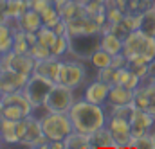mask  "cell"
<instances>
[{"instance_id": "obj_1", "label": "cell", "mask_w": 155, "mask_h": 149, "mask_svg": "<svg viewBox=\"0 0 155 149\" xmlns=\"http://www.w3.org/2000/svg\"><path fill=\"white\" fill-rule=\"evenodd\" d=\"M69 117L72 120L74 129L81 131V133H88L92 135L94 131H97L99 128L107 126V113L103 104H94L88 101H76L69 112Z\"/></svg>"}, {"instance_id": "obj_2", "label": "cell", "mask_w": 155, "mask_h": 149, "mask_svg": "<svg viewBox=\"0 0 155 149\" xmlns=\"http://www.w3.org/2000/svg\"><path fill=\"white\" fill-rule=\"evenodd\" d=\"M123 54L128 59H132L135 56H144L148 61H153L155 59V36L144 34L141 29L132 31L128 36L124 38Z\"/></svg>"}, {"instance_id": "obj_3", "label": "cell", "mask_w": 155, "mask_h": 149, "mask_svg": "<svg viewBox=\"0 0 155 149\" xmlns=\"http://www.w3.org/2000/svg\"><path fill=\"white\" fill-rule=\"evenodd\" d=\"M40 120H41L43 133L49 140H65L74 131V126H72L69 113L47 112Z\"/></svg>"}, {"instance_id": "obj_4", "label": "cell", "mask_w": 155, "mask_h": 149, "mask_svg": "<svg viewBox=\"0 0 155 149\" xmlns=\"http://www.w3.org/2000/svg\"><path fill=\"white\" fill-rule=\"evenodd\" d=\"M74 103H76L74 88L56 83L52 86V90L49 92L45 103H43V110L45 112H54V113H69Z\"/></svg>"}, {"instance_id": "obj_5", "label": "cell", "mask_w": 155, "mask_h": 149, "mask_svg": "<svg viewBox=\"0 0 155 149\" xmlns=\"http://www.w3.org/2000/svg\"><path fill=\"white\" fill-rule=\"evenodd\" d=\"M54 84H56L54 81H51L49 77H45L41 74L33 72L29 75V79H27V83L24 86V94L31 101L35 110L43 108V103H45V99H47V95H49V92L52 90Z\"/></svg>"}, {"instance_id": "obj_6", "label": "cell", "mask_w": 155, "mask_h": 149, "mask_svg": "<svg viewBox=\"0 0 155 149\" xmlns=\"http://www.w3.org/2000/svg\"><path fill=\"white\" fill-rule=\"evenodd\" d=\"M101 47V34H87V36L71 38L69 54L78 59H90L92 54Z\"/></svg>"}, {"instance_id": "obj_7", "label": "cell", "mask_w": 155, "mask_h": 149, "mask_svg": "<svg viewBox=\"0 0 155 149\" xmlns=\"http://www.w3.org/2000/svg\"><path fill=\"white\" fill-rule=\"evenodd\" d=\"M85 79H87V70L79 61H61L56 83L67 84V86L76 90L78 86H81L85 83Z\"/></svg>"}, {"instance_id": "obj_8", "label": "cell", "mask_w": 155, "mask_h": 149, "mask_svg": "<svg viewBox=\"0 0 155 149\" xmlns=\"http://www.w3.org/2000/svg\"><path fill=\"white\" fill-rule=\"evenodd\" d=\"M35 65L36 59L29 54H16V52H7L0 56V68H7V70H15L20 74L31 75L35 72Z\"/></svg>"}, {"instance_id": "obj_9", "label": "cell", "mask_w": 155, "mask_h": 149, "mask_svg": "<svg viewBox=\"0 0 155 149\" xmlns=\"http://www.w3.org/2000/svg\"><path fill=\"white\" fill-rule=\"evenodd\" d=\"M20 146L24 147H41V149H49V138L43 133L41 128V120L36 119L35 115L27 117V129L24 138L20 140Z\"/></svg>"}, {"instance_id": "obj_10", "label": "cell", "mask_w": 155, "mask_h": 149, "mask_svg": "<svg viewBox=\"0 0 155 149\" xmlns=\"http://www.w3.org/2000/svg\"><path fill=\"white\" fill-rule=\"evenodd\" d=\"M67 34H69V38L87 36V34H101V27L87 13V14H81V16L67 22Z\"/></svg>"}, {"instance_id": "obj_11", "label": "cell", "mask_w": 155, "mask_h": 149, "mask_svg": "<svg viewBox=\"0 0 155 149\" xmlns=\"http://www.w3.org/2000/svg\"><path fill=\"white\" fill-rule=\"evenodd\" d=\"M107 128L112 131L117 147H128V142L132 140V126H130V120L116 117V115H108Z\"/></svg>"}, {"instance_id": "obj_12", "label": "cell", "mask_w": 155, "mask_h": 149, "mask_svg": "<svg viewBox=\"0 0 155 149\" xmlns=\"http://www.w3.org/2000/svg\"><path fill=\"white\" fill-rule=\"evenodd\" d=\"M27 79H29L27 74H20V72H15V70L2 68V72H0V94L24 90Z\"/></svg>"}, {"instance_id": "obj_13", "label": "cell", "mask_w": 155, "mask_h": 149, "mask_svg": "<svg viewBox=\"0 0 155 149\" xmlns=\"http://www.w3.org/2000/svg\"><path fill=\"white\" fill-rule=\"evenodd\" d=\"M110 84L99 79H94L92 83L87 84L85 92H83V99L94 104H105L108 103V94H110Z\"/></svg>"}, {"instance_id": "obj_14", "label": "cell", "mask_w": 155, "mask_h": 149, "mask_svg": "<svg viewBox=\"0 0 155 149\" xmlns=\"http://www.w3.org/2000/svg\"><path fill=\"white\" fill-rule=\"evenodd\" d=\"M130 126H132V137H141L150 133V129L155 126V117L148 110H139L135 108V112L130 119Z\"/></svg>"}, {"instance_id": "obj_15", "label": "cell", "mask_w": 155, "mask_h": 149, "mask_svg": "<svg viewBox=\"0 0 155 149\" xmlns=\"http://www.w3.org/2000/svg\"><path fill=\"white\" fill-rule=\"evenodd\" d=\"M61 58H56V56H51V58H45V59H40L35 65V72L41 74L45 77H49L51 81H58V74H60V67H61Z\"/></svg>"}, {"instance_id": "obj_16", "label": "cell", "mask_w": 155, "mask_h": 149, "mask_svg": "<svg viewBox=\"0 0 155 149\" xmlns=\"http://www.w3.org/2000/svg\"><path fill=\"white\" fill-rule=\"evenodd\" d=\"M153 97H155V84H152L150 81H143L134 90V104L139 110H146Z\"/></svg>"}, {"instance_id": "obj_17", "label": "cell", "mask_w": 155, "mask_h": 149, "mask_svg": "<svg viewBox=\"0 0 155 149\" xmlns=\"http://www.w3.org/2000/svg\"><path fill=\"white\" fill-rule=\"evenodd\" d=\"M134 103V90L126 88L124 84H114L108 94V104L110 106H121Z\"/></svg>"}, {"instance_id": "obj_18", "label": "cell", "mask_w": 155, "mask_h": 149, "mask_svg": "<svg viewBox=\"0 0 155 149\" xmlns=\"http://www.w3.org/2000/svg\"><path fill=\"white\" fill-rule=\"evenodd\" d=\"M18 22H20V29L25 31V33H38L40 29L43 27L41 14H40L38 11H35V9L25 11V13L18 18Z\"/></svg>"}, {"instance_id": "obj_19", "label": "cell", "mask_w": 155, "mask_h": 149, "mask_svg": "<svg viewBox=\"0 0 155 149\" xmlns=\"http://www.w3.org/2000/svg\"><path fill=\"white\" fill-rule=\"evenodd\" d=\"M0 142L5 144H20V137H18V122L16 120H9L4 119L0 124Z\"/></svg>"}, {"instance_id": "obj_20", "label": "cell", "mask_w": 155, "mask_h": 149, "mask_svg": "<svg viewBox=\"0 0 155 149\" xmlns=\"http://www.w3.org/2000/svg\"><path fill=\"white\" fill-rule=\"evenodd\" d=\"M90 140H92V147H117L116 138H114L112 131L107 126H103L97 131H94L90 135Z\"/></svg>"}, {"instance_id": "obj_21", "label": "cell", "mask_w": 155, "mask_h": 149, "mask_svg": "<svg viewBox=\"0 0 155 149\" xmlns=\"http://www.w3.org/2000/svg\"><path fill=\"white\" fill-rule=\"evenodd\" d=\"M65 149H92L90 135L74 129V131L65 138Z\"/></svg>"}, {"instance_id": "obj_22", "label": "cell", "mask_w": 155, "mask_h": 149, "mask_svg": "<svg viewBox=\"0 0 155 149\" xmlns=\"http://www.w3.org/2000/svg\"><path fill=\"white\" fill-rule=\"evenodd\" d=\"M123 45H124V40L123 38L116 36L114 33H107V34H101V49L107 50L108 54L116 56L119 52H123Z\"/></svg>"}, {"instance_id": "obj_23", "label": "cell", "mask_w": 155, "mask_h": 149, "mask_svg": "<svg viewBox=\"0 0 155 149\" xmlns=\"http://www.w3.org/2000/svg\"><path fill=\"white\" fill-rule=\"evenodd\" d=\"M15 41V31L7 24H0V56L13 50Z\"/></svg>"}, {"instance_id": "obj_24", "label": "cell", "mask_w": 155, "mask_h": 149, "mask_svg": "<svg viewBox=\"0 0 155 149\" xmlns=\"http://www.w3.org/2000/svg\"><path fill=\"white\" fill-rule=\"evenodd\" d=\"M29 9H31L29 0H7L5 2V11L9 18H20Z\"/></svg>"}, {"instance_id": "obj_25", "label": "cell", "mask_w": 155, "mask_h": 149, "mask_svg": "<svg viewBox=\"0 0 155 149\" xmlns=\"http://www.w3.org/2000/svg\"><path fill=\"white\" fill-rule=\"evenodd\" d=\"M141 31L148 36H155V5L152 4L143 11V22H141Z\"/></svg>"}, {"instance_id": "obj_26", "label": "cell", "mask_w": 155, "mask_h": 149, "mask_svg": "<svg viewBox=\"0 0 155 149\" xmlns=\"http://www.w3.org/2000/svg\"><path fill=\"white\" fill-rule=\"evenodd\" d=\"M31 50V43L27 40L25 31H16L15 33V41H13V52L16 54H29Z\"/></svg>"}, {"instance_id": "obj_27", "label": "cell", "mask_w": 155, "mask_h": 149, "mask_svg": "<svg viewBox=\"0 0 155 149\" xmlns=\"http://www.w3.org/2000/svg\"><path fill=\"white\" fill-rule=\"evenodd\" d=\"M36 34H38V41H36V43L47 47V49H52L54 41L58 40V34L54 33V29H52V27H47V25H43Z\"/></svg>"}, {"instance_id": "obj_28", "label": "cell", "mask_w": 155, "mask_h": 149, "mask_svg": "<svg viewBox=\"0 0 155 149\" xmlns=\"http://www.w3.org/2000/svg\"><path fill=\"white\" fill-rule=\"evenodd\" d=\"M112 54H108L107 50H103L101 47L92 54V58H90V63L96 67V68H105V67H110L112 65Z\"/></svg>"}, {"instance_id": "obj_29", "label": "cell", "mask_w": 155, "mask_h": 149, "mask_svg": "<svg viewBox=\"0 0 155 149\" xmlns=\"http://www.w3.org/2000/svg\"><path fill=\"white\" fill-rule=\"evenodd\" d=\"M41 14V20H43V25H47V27H54L60 20H61V14H60V11L56 9V5L52 4V5H49L45 11H41L40 13Z\"/></svg>"}, {"instance_id": "obj_30", "label": "cell", "mask_w": 155, "mask_h": 149, "mask_svg": "<svg viewBox=\"0 0 155 149\" xmlns=\"http://www.w3.org/2000/svg\"><path fill=\"white\" fill-rule=\"evenodd\" d=\"M69 49H71V38L69 36H58V40L54 41V45L51 49V52L56 58H63L65 54H69Z\"/></svg>"}, {"instance_id": "obj_31", "label": "cell", "mask_w": 155, "mask_h": 149, "mask_svg": "<svg viewBox=\"0 0 155 149\" xmlns=\"http://www.w3.org/2000/svg\"><path fill=\"white\" fill-rule=\"evenodd\" d=\"M128 147H135V149H153L152 133H146V135H141V137H132V140L128 142Z\"/></svg>"}, {"instance_id": "obj_32", "label": "cell", "mask_w": 155, "mask_h": 149, "mask_svg": "<svg viewBox=\"0 0 155 149\" xmlns=\"http://www.w3.org/2000/svg\"><path fill=\"white\" fill-rule=\"evenodd\" d=\"M4 115H5V119H9V120H22V119H25V117H29L24 108H20V106H16V104H4Z\"/></svg>"}, {"instance_id": "obj_33", "label": "cell", "mask_w": 155, "mask_h": 149, "mask_svg": "<svg viewBox=\"0 0 155 149\" xmlns=\"http://www.w3.org/2000/svg\"><path fill=\"white\" fill-rule=\"evenodd\" d=\"M141 22H143V13H126L123 18V24L128 27L130 33L141 29Z\"/></svg>"}, {"instance_id": "obj_34", "label": "cell", "mask_w": 155, "mask_h": 149, "mask_svg": "<svg viewBox=\"0 0 155 149\" xmlns=\"http://www.w3.org/2000/svg\"><path fill=\"white\" fill-rule=\"evenodd\" d=\"M135 112V104L130 103V104H121V106H112L110 110V115H116V117H121V119H126L130 120L132 115Z\"/></svg>"}, {"instance_id": "obj_35", "label": "cell", "mask_w": 155, "mask_h": 149, "mask_svg": "<svg viewBox=\"0 0 155 149\" xmlns=\"http://www.w3.org/2000/svg\"><path fill=\"white\" fill-rule=\"evenodd\" d=\"M116 72H117V68H114L112 65H110V67H105V68H97L96 79L105 81V83H108L110 86H114V84H116Z\"/></svg>"}, {"instance_id": "obj_36", "label": "cell", "mask_w": 155, "mask_h": 149, "mask_svg": "<svg viewBox=\"0 0 155 149\" xmlns=\"http://www.w3.org/2000/svg\"><path fill=\"white\" fill-rule=\"evenodd\" d=\"M29 56H33L36 61H40V59L51 58V56H52V52H51V49H47V47H43V45H40V43H35V45H31Z\"/></svg>"}, {"instance_id": "obj_37", "label": "cell", "mask_w": 155, "mask_h": 149, "mask_svg": "<svg viewBox=\"0 0 155 149\" xmlns=\"http://www.w3.org/2000/svg\"><path fill=\"white\" fill-rule=\"evenodd\" d=\"M148 65L150 63H128V68L132 72H135L143 81H146L148 79Z\"/></svg>"}, {"instance_id": "obj_38", "label": "cell", "mask_w": 155, "mask_h": 149, "mask_svg": "<svg viewBox=\"0 0 155 149\" xmlns=\"http://www.w3.org/2000/svg\"><path fill=\"white\" fill-rule=\"evenodd\" d=\"M54 2L52 0H29V5H31V9H35V11H38V13H41V11H45L49 5H52Z\"/></svg>"}, {"instance_id": "obj_39", "label": "cell", "mask_w": 155, "mask_h": 149, "mask_svg": "<svg viewBox=\"0 0 155 149\" xmlns=\"http://www.w3.org/2000/svg\"><path fill=\"white\" fill-rule=\"evenodd\" d=\"M112 67H114V68H124V67H128V58H126L123 52L116 54V56L112 58Z\"/></svg>"}, {"instance_id": "obj_40", "label": "cell", "mask_w": 155, "mask_h": 149, "mask_svg": "<svg viewBox=\"0 0 155 149\" xmlns=\"http://www.w3.org/2000/svg\"><path fill=\"white\" fill-rule=\"evenodd\" d=\"M130 74H132V70H130L128 67H124V68H117V72H116V84H124Z\"/></svg>"}, {"instance_id": "obj_41", "label": "cell", "mask_w": 155, "mask_h": 149, "mask_svg": "<svg viewBox=\"0 0 155 149\" xmlns=\"http://www.w3.org/2000/svg\"><path fill=\"white\" fill-rule=\"evenodd\" d=\"M141 83H143V79H141L139 75L135 74V72H132V74L128 75V79H126L124 86H126V88H130V90H135V88H137Z\"/></svg>"}, {"instance_id": "obj_42", "label": "cell", "mask_w": 155, "mask_h": 149, "mask_svg": "<svg viewBox=\"0 0 155 149\" xmlns=\"http://www.w3.org/2000/svg\"><path fill=\"white\" fill-rule=\"evenodd\" d=\"M52 29H54V33H56L58 36H69V34H67V20H63V18H61Z\"/></svg>"}, {"instance_id": "obj_43", "label": "cell", "mask_w": 155, "mask_h": 149, "mask_svg": "<svg viewBox=\"0 0 155 149\" xmlns=\"http://www.w3.org/2000/svg\"><path fill=\"white\" fill-rule=\"evenodd\" d=\"M150 77H155V59L150 61V65H148V79Z\"/></svg>"}, {"instance_id": "obj_44", "label": "cell", "mask_w": 155, "mask_h": 149, "mask_svg": "<svg viewBox=\"0 0 155 149\" xmlns=\"http://www.w3.org/2000/svg\"><path fill=\"white\" fill-rule=\"evenodd\" d=\"M146 110H148V112H150V113L155 117V97L150 101V104H148V108H146Z\"/></svg>"}, {"instance_id": "obj_45", "label": "cell", "mask_w": 155, "mask_h": 149, "mask_svg": "<svg viewBox=\"0 0 155 149\" xmlns=\"http://www.w3.org/2000/svg\"><path fill=\"white\" fill-rule=\"evenodd\" d=\"M4 119H5V115H4V103H2V99H0V124H2Z\"/></svg>"}, {"instance_id": "obj_46", "label": "cell", "mask_w": 155, "mask_h": 149, "mask_svg": "<svg viewBox=\"0 0 155 149\" xmlns=\"http://www.w3.org/2000/svg\"><path fill=\"white\" fill-rule=\"evenodd\" d=\"M152 140H153V149H155V131H152Z\"/></svg>"}, {"instance_id": "obj_47", "label": "cell", "mask_w": 155, "mask_h": 149, "mask_svg": "<svg viewBox=\"0 0 155 149\" xmlns=\"http://www.w3.org/2000/svg\"><path fill=\"white\" fill-rule=\"evenodd\" d=\"M146 81H150L152 84H155V77H150V79H146Z\"/></svg>"}, {"instance_id": "obj_48", "label": "cell", "mask_w": 155, "mask_h": 149, "mask_svg": "<svg viewBox=\"0 0 155 149\" xmlns=\"http://www.w3.org/2000/svg\"><path fill=\"white\" fill-rule=\"evenodd\" d=\"M0 2H7V0H0Z\"/></svg>"}, {"instance_id": "obj_49", "label": "cell", "mask_w": 155, "mask_h": 149, "mask_svg": "<svg viewBox=\"0 0 155 149\" xmlns=\"http://www.w3.org/2000/svg\"><path fill=\"white\" fill-rule=\"evenodd\" d=\"M153 5H155V0H153Z\"/></svg>"}, {"instance_id": "obj_50", "label": "cell", "mask_w": 155, "mask_h": 149, "mask_svg": "<svg viewBox=\"0 0 155 149\" xmlns=\"http://www.w3.org/2000/svg\"><path fill=\"white\" fill-rule=\"evenodd\" d=\"M0 72H2V68H0Z\"/></svg>"}]
</instances>
